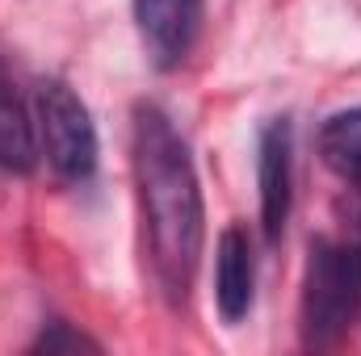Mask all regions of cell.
Segmentation results:
<instances>
[{"mask_svg":"<svg viewBox=\"0 0 361 356\" xmlns=\"http://www.w3.org/2000/svg\"><path fill=\"white\" fill-rule=\"evenodd\" d=\"M361 314V243L315 239L302 276V340L311 348L336 344Z\"/></svg>","mask_w":361,"mask_h":356,"instance_id":"2","label":"cell"},{"mask_svg":"<svg viewBox=\"0 0 361 356\" xmlns=\"http://www.w3.org/2000/svg\"><path fill=\"white\" fill-rule=\"evenodd\" d=\"M38 147L63 180L80 184L97 168V126L89 109L63 80L38 84Z\"/></svg>","mask_w":361,"mask_h":356,"instance_id":"3","label":"cell"},{"mask_svg":"<svg viewBox=\"0 0 361 356\" xmlns=\"http://www.w3.org/2000/svg\"><path fill=\"white\" fill-rule=\"evenodd\" d=\"M143 46L160 72H173L197 42L202 30V0H130Z\"/></svg>","mask_w":361,"mask_h":356,"instance_id":"5","label":"cell"},{"mask_svg":"<svg viewBox=\"0 0 361 356\" xmlns=\"http://www.w3.org/2000/svg\"><path fill=\"white\" fill-rule=\"evenodd\" d=\"M319 155H324V164L345 180L349 189H361V105L324 122V130H319Z\"/></svg>","mask_w":361,"mask_h":356,"instance_id":"8","label":"cell"},{"mask_svg":"<svg viewBox=\"0 0 361 356\" xmlns=\"http://www.w3.org/2000/svg\"><path fill=\"white\" fill-rule=\"evenodd\" d=\"M130 164H135L139 218H143V239L152 256V276L160 293L173 306H180L197 272L206 214H202V189H197L189 147L160 105L135 109Z\"/></svg>","mask_w":361,"mask_h":356,"instance_id":"1","label":"cell"},{"mask_svg":"<svg viewBox=\"0 0 361 356\" xmlns=\"http://www.w3.org/2000/svg\"><path fill=\"white\" fill-rule=\"evenodd\" d=\"M59 348H97L89 336L72 331L68 323H51L38 340H34V352H59Z\"/></svg>","mask_w":361,"mask_h":356,"instance_id":"9","label":"cell"},{"mask_svg":"<svg viewBox=\"0 0 361 356\" xmlns=\"http://www.w3.org/2000/svg\"><path fill=\"white\" fill-rule=\"evenodd\" d=\"M42 147H38V126L30 117L25 96L17 92V80L0 63V168L4 172H34Z\"/></svg>","mask_w":361,"mask_h":356,"instance_id":"7","label":"cell"},{"mask_svg":"<svg viewBox=\"0 0 361 356\" xmlns=\"http://www.w3.org/2000/svg\"><path fill=\"white\" fill-rule=\"evenodd\" d=\"M252 289H257V265L248 235L240 227H227L219 235V256H214V302L227 323H240L252 310Z\"/></svg>","mask_w":361,"mask_h":356,"instance_id":"6","label":"cell"},{"mask_svg":"<svg viewBox=\"0 0 361 356\" xmlns=\"http://www.w3.org/2000/svg\"><path fill=\"white\" fill-rule=\"evenodd\" d=\"M257 184H261V227L265 239L277 243L290 222L294 201V130L286 117H273L257 143Z\"/></svg>","mask_w":361,"mask_h":356,"instance_id":"4","label":"cell"}]
</instances>
